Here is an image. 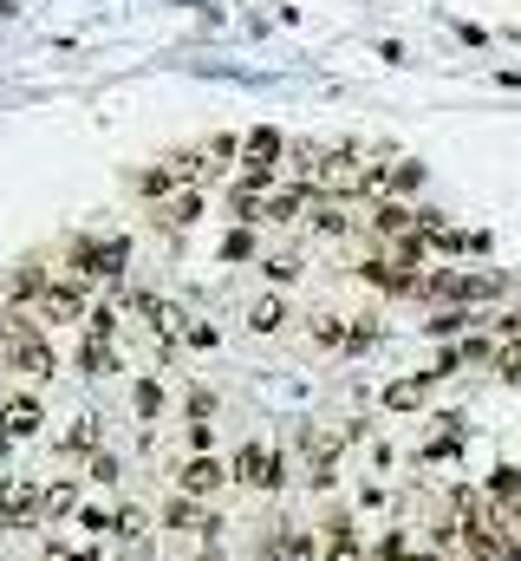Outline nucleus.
Instances as JSON below:
<instances>
[{
	"label": "nucleus",
	"mask_w": 521,
	"mask_h": 561,
	"mask_svg": "<svg viewBox=\"0 0 521 561\" xmlns=\"http://www.w3.org/2000/svg\"><path fill=\"white\" fill-rule=\"evenodd\" d=\"M287 320H293V313H287V300H280V294H260V300H248V327H255V333H280Z\"/></svg>",
	"instance_id": "22"
},
{
	"label": "nucleus",
	"mask_w": 521,
	"mask_h": 561,
	"mask_svg": "<svg viewBox=\"0 0 521 561\" xmlns=\"http://www.w3.org/2000/svg\"><path fill=\"white\" fill-rule=\"evenodd\" d=\"M59 450H72V457L105 450V424L92 419V412H85V419H72V424H66V437H59Z\"/></svg>",
	"instance_id": "18"
},
{
	"label": "nucleus",
	"mask_w": 521,
	"mask_h": 561,
	"mask_svg": "<svg viewBox=\"0 0 521 561\" xmlns=\"http://www.w3.org/2000/svg\"><path fill=\"white\" fill-rule=\"evenodd\" d=\"M229 477L242 483V490H255V496H274L280 483H287V457L274 450V444H260V437H248L235 457H229Z\"/></svg>",
	"instance_id": "1"
},
{
	"label": "nucleus",
	"mask_w": 521,
	"mask_h": 561,
	"mask_svg": "<svg viewBox=\"0 0 521 561\" xmlns=\"http://www.w3.org/2000/svg\"><path fill=\"white\" fill-rule=\"evenodd\" d=\"M39 523V483L0 477V529H33Z\"/></svg>",
	"instance_id": "8"
},
{
	"label": "nucleus",
	"mask_w": 521,
	"mask_h": 561,
	"mask_svg": "<svg viewBox=\"0 0 521 561\" xmlns=\"http://www.w3.org/2000/svg\"><path fill=\"white\" fill-rule=\"evenodd\" d=\"M366 556H372V561H410V549H404V529H385Z\"/></svg>",
	"instance_id": "35"
},
{
	"label": "nucleus",
	"mask_w": 521,
	"mask_h": 561,
	"mask_svg": "<svg viewBox=\"0 0 521 561\" xmlns=\"http://www.w3.org/2000/svg\"><path fill=\"white\" fill-rule=\"evenodd\" d=\"M46 561H105L99 542H66V536H46Z\"/></svg>",
	"instance_id": "26"
},
{
	"label": "nucleus",
	"mask_w": 521,
	"mask_h": 561,
	"mask_svg": "<svg viewBox=\"0 0 521 561\" xmlns=\"http://www.w3.org/2000/svg\"><path fill=\"white\" fill-rule=\"evenodd\" d=\"M46 431V405L33 399V392H13L7 405H0V463L20 450V444H33Z\"/></svg>",
	"instance_id": "4"
},
{
	"label": "nucleus",
	"mask_w": 521,
	"mask_h": 561,
	"mask_svg": "<svg viewBox=\"0 0 521 561\" xmlns=\"http://www.w3.org/2000/svg\"><path fill=\"white\" fill-rule=\"evenodd\" d=\"M306 203H313L306 190H280V196H267V222H300Z\"/></svg>",
	"instance_id": "27"
},
{
	"label": "nucleus",
	"mask_w": 521,
	"mask_h": 561,
	"mask_svg": "<svg viewBox=\"0 0 521 561\" xmlns=\"http://www.w3.org/2000/svg\"><path fill=\"white\" fill-rule=\"evenodd\" d=\"M346 333H352L346 313H320L313 320V346H326V353H346Z\"/></svg>",
	"instance_id": "23"
},
{
	"label": "nucleus",
	"mask_w": 521,
	"mask_h": 561,
	"mask_svg": "<svg viewBox=\"0 0 521 561\" xmlns=\"http://www.w3.org/2000/svg\"><path fill=\"white\" fill-rule=\"evenodd\" d=\"M267 556H274V561H320L326 549H320V536H313V529H280V536L267 542Z\"/></svg>",
	"instance_id": "15"
},
{
	"label": "nucleus",
	"mask_w": 521,
	"mask_h": 561,
	"mask_svg": "<svg viewBox=\"0 0 521 561\" xmlns=\"http://www.w3.org/2000/svg\"><path fill=\"white\" fill-rule=\"evenodd\" d=\"M306 222H313V236H346V229H352L339 203H313V216H306Z\"/></svg>",
	"instance_id": "30"
},
{
	"label": "nucleus",
	"mask_w": 521,
	"mask_h": 561,
	"mask_svg": "<svg viewBox=\"0 0 521 561\" xmlns=\"http://www.w3.org/2000/svg\"><path fill=\"white\" fill-rule=\"evenodd\" d=\"M196 157H202V176H216V170H229V163L242 157V138H235V131H216V138L202 144Z\"/></svg>",
	"instance_id": "21"
},
{
	"label": "nucleus",
	"mask_w": 521,
	"mask_h": 561,
	"mask_svg": "<svg viewBox=\"0 0 521 561\" xmlns=\"http://www.w3.org/2000/svg\"><path fill=\"white\" fill-rule=\"evenodd\" d=\"M33 313L46 320V333H53V327H72V320L85 327V313H92V294H85V280H79V275H66V280H53V287L39 294V307H33Z\"/></svg>",
	"instance_id": "5"
},
{
	"label": "nucleus",
	"mask_w": 521,
	"mask_h": 561,
	"mask_svg": "<svg viewBox=\"0 0 521 561\" xmlns=\"http://www.w3.org/2000/svg\"><path fill=\"white\" fill-rule=\"evenodd\" d=\"M79 373L85 379H118V346L112 340H85L79 346Z\"/></svg>",
	"instance_id": "19"
},
{
	"label": "nucleus",
	"mask_w": 521,
	"mask_h": 561,
	"mask_svg": "<svg viewBox=\"0 0 521 561\" xmlns=\"http://www.w3.org/2000/svg\"><path fill=\"white\" fill-rule=\"evenodd\" d=\"M150 536V516L143 510H118V529H112V542H125V549H137Z\"/></svg>",
	"instance_id": "31"
},
{
	"label": "nucleus",
	"mask_w": 521,
	"mask_h": 561,
	"mask_svg": "<svg viewBox=\"0 0 521 561\" xmlns=\"http://www.w3.org/2000/svg\"><path fill=\"white\" fill-rule=\"evenodd\" d=\"M46 287H53V275H46V268H33V262H26V268H13V280H7V307H26V313H33Z\"/></svg>",
	"instance_id": "14"
},
{
	"label": "nucleus",
	"mask_w": 521,
	"mask_h": 561,
	"mask_svg": "<svg viewBox=\"0 0 521 561\" xmlns=\"http://www.w3.org/2000/svg\"><path fill=\"white\" fill-rule=\"evenodd\" d=\"M222 262H255V229H229L222 236Z\"/></svg>",
	"instance_id": "33"
},
{
	"label": "nucleus",
	"mask_w": 521,
	"mask_h": 561,
	"mask_svg": "<svg viewBox=\"0 0 521 561\" xmlns=\"http://www.w3.org/2000/svg\"><path fill=\"white\" fill-rule=\"evenodd\" d=\"M489 366H496V373H502V379H521V346H502V353H496V359H489Z\"/></svg>",
	"instance_id": "40"
},
{
	"label": "nucleus",
	"mask_w": 521,
	"mask_h": 561,
	"mask_svg": "<svg viewBox=\"0 0 521 561\" xmlns=\"http://www.w3.org/2000/svg\"><path fill=\"white\" fill-rule=\"evenodd\" d=\"M183 346H196V353H216V346H222V333H216L209 320H189V327H183Z\"/></svg>",
	"instance_id": "36"
},
{
	"label": "nucleus",
	"mask_w": 521,
	"mask_h": 561,
	"mask_svg": "<svg viewBox=\"0 0 521 561\" xmlns=\"http://www.w3.org/2000/svg\"><path fill=\"white\" fill-rule=\"evenodd\" d=\"M163 405H170L163 379H157V373H143V379L130 386V412H137V424H157V419H163Z\"/></svg>",
	"instance_id": "16"
},
{
	"label": "nucleus",
	"mask_w": 521,
	"mask_h": 561,
	"mask_svg": "<svg viewBox=\"0 0 521 561\" xmlns=\"http://www.w3.org/2000/svg\"><path fill=\"white\" fill-rule=\"evenodd\" d=\"M274 287H287V280H300V255H274V262H260Z\"/></svg>",
	"instance_id": "38"
},
{
	"label": "nucleus",
	"mask_w": 521,
	"mask_h": 561,
	"mask_svg": "<svg viewBox=\"0 0 521 561\" xmlns=\"http://www.w3.org/2000/svg\"><path fill=\"white\" fill-rule=\"evenodd\" d=\"M372 340H379V327H372V320H352V333H346V353H366Z\"/></svg>",
	"instance_id": "39"
},
{
	"label": "nucleus",
	"mask_w": 521,
	"mask_h": 561,
	"mask_svg": "<svg viewBox=\"0 0 521 561\" xmlns=\"http://www.w3.org/2000/svg\"><path fill=\"white\" fill-rule=\"evenodd\" d=\"M118 470H125L118 450H92V457H85V483H118Z\"/></svg>",
	"instance_id": "32"
},
{
	"label": "nucleus",
	"mask_w": 521,
	"mask_h": 561,
	"mask_svg": "<svg viewBox=\"0 0 521 561\" xmlns=\"http://www.w3.org/2000/svg\"><path fill=\"white\" fill-rule=\"evenodd\" d=\"M424 229V209L417 203H397V196H379L372 203V236L379 242H404V236H417Z\"/></svg>",
	"instance_id": "10"
},
{
	"label": "nucleus",
	"mask_w": 521,
	"mask_h": 561,
	"mask_svg": "<svg viewBox=\"0 0 521 561\" xmlns=\"http://www.w3.org/2000/svg\"><path fill=\"white\" fill-rule=\"evenodd\" d=\"M489 496L509 503V523H521V470H496L489 477Z\"/></svg>",
	"instance_id": "25"
},
{
	"label": "nucleus",
	"mask_w": 521,
	"mask_h": 561,
	"mask_svg": "<svg viewBox=\"0 0 521 561\" xmlns=\"http://www.w3.org/2000/svg\"><path fill=\"white\" fill-rule=\"evenodd\" d=\"M430 386H437L430 373H417V379H391L385 392H379V405H385V412H417V405L430 399Z\"/></svg>",
	"instance_id": "12"
},
{
	"label": "nucleus",
	"mask_w": 521,
	"mask_h": 561,
	"mask_svg": "<svg viewBox=\"0 0 521 561\" xmlns=\"http://www.w3.org/2000/svg\"><path fill=\"white\" fill-rule=\"evenodd\" d=\"M280 157H287V138H280L274 125H255V131L242 138V183H248V190H267Z\"/></svg>",
	"instance_id": "6"
},
{
	"label": "nucleus",
	"mask_w": 521,
	"mask_h": 561,
	"mask_svg": "<svg viewBox=\"0 0 521 561\" xmlns=\"http://www.w3.org/2000/svg\"><path fill=\"white\" fill-rule=\"evenodd\" d=\"M410 561H437V556H410Z\"/></svg>",
	"instance_id": "41"
},
{
	"label": "nucleus",
	"mask_w": 521,
	"mask_h": 561,
	"mask_svg": "<svg viewBox=\"0 0 521 561\" xmlns=\"http://www.w3.org/2000/svg\"><path fill=\"white\" fill-rule=\"evenodd\" d=\"M476 320H483L476 307H443V313H430V320H424V333H430V340H456V333H470Z\"/></svg>",
	"instance_id": "20"
},
{
	"label": "nucleus",
	"mask_w": 521,
	"mask_h": 561,
	"mask_svg": "<svg viewBox=\"0 0 521 561\" xmlns=\"http://www.w3.org/2000/svg\"><path fill=\"white\" fill-rule=\"evenodd\" d=\"M72 268H79V280H85V287H92V280H99V287H118V280H125V268H130V242H125V236L79 242V249H72Z\"/></svg>",
	"instance_id": "2"
},
{
	"label": "nucleus",
	"mask_w": 521,
	"mask_h": 561,
	"mask_svg": "<svg viewBox=\"0 0 521 561\" xmlns=\"http://www.w3.org/2000/svg\"><path fill=\"white\" fill-rule=\"evenodd\" d=\"M163 529H170V536H202L209 549L222 542V516H216L209 503H196V496H170V503H163Z\"/></svg>",
	"instance_id": "7"
},
{
	"label": "nucleus",
	"mask_w": 521,
	"mask_h": 561,
	"mask_svg": "<svg viewBox=\"0 0 521 561\" xmlns=\"http://www.w3.org/2000/svg\"><path fill=\"white\" fill-rule=\"evenodd\" d=\"M183 412H189V424H216V392H202V386H196Z\"/></svg>",
	"instance_id": "37"
},
{
	"label": "nucleus",
	"mask_w": 521,
	"mask_h": 561,
	"mask_svg": "<svg viewBox=\"0 0 521 561\" xmlns=\"http://www.w3.org/2000/svg\"><path fill=\"white\" fill-rule=\"evenodd\" d=\"M79 529H85V542H105L112 529H118V516L112 510H99V503H79V516H72Z\"/></svg>",
	"instance_id": "24"
},
{
	"label": "nucleus",
	"mask_w": 521,
	"mask_h": 561,
	"mask_svg": "<svg viewBox=\"0 0 521 561\" xmlns=\"http://www.w3.org/2000/svg\"><path fill=\"white\" fill-rule=\"evenodd\" d=\"M470 561H483V556H470Z\"/></svg>",
	"instance_id": "42"
},
{
	"label": "nucleus",
	"mask_w": 521,
	"mask_h": 561,
	"mask_svg": "<svg viewBox=\"0 0 521 561\" xmlns=\"http://www.w3.org/2000/svg\"><path fill=\"white\" fill-rule=\"evenodd\" d=\"M235 477H229V463L216 457V450H189L183 463H176V496H196V503H209V496H222Z\"/></svg>",
	"instance_id": "3"
},
{
	"label": "nucleus",
	"mask_w": 521,
	"mask_h": 561,
	"mask_svg": "<svg viewBox=\"0 0 521 561\" xmlns=\"http://www.w3.org/2000/svg\"><path fill=\"white\" fill-rule=\"evenodd\" d=\"M320 561H372V556L359 549V529H352V536H326V556Z\"/></svg>",
	"instance_id": "34"
},
{
	"label": "nucleus",
	"mask_w": 521,
	"mask_h": 561,
	"mask_svg": "<svg viewBox=\"0 0 521 561\" xmlns=\"http://www.w3.org/2000/svg\"><path fill=\"white\" fill-rule=\"evenodd\" d=\"M118 327H125V320H118L112 300H99V307L85 313V340H118Z\"/></svg>",
	"instance_id": "28"
},
{
	"label": "nucleus",
	"mask_w": 521,
	"mask_h": 561,
	"mask_svg": "<svg viewBox=\"0 0 521 561\" xmlns=\"http://www.w3.org/2000/svg\"><path fill=\"white\" fill-rule=\"evenodd\" d=\"M157 222H163V229H196V222H202V190H183V196L157 203Z\"/></svg>",
	"instance_id": "17"
},
{
	"label": "nucleus",
	"mask_w": 521,
	"mask_h": 561,
	"mask_svg": "<svg viewBox=\"0 0 521 561\" xmlns=\"http://www.w3.org/2000/svg\"><path fill=\"white\" fill-rule=\"evenodd\" d=\"M359 280L379 287V294H417L424 287V268H410L397 255H372V262H359Z\"/></svg>",
	"instance_id": "9"
},
{
	"label": "nucleus",
	"mask_w": 521,
	"mask_h": 561,
	"mask_svg": "<svg viewBox=\"0 0 521 561\" xmlns=\"http://www.w3.org/2000/svg\"><path fill=\"white\" fill-rule=\"evenodd\" d=\"M7 366H13V373H26V379H53V373H59V353H53V333H39V340H26V346H13V353H7Z\"/></svg>",
	"instance_id": "11"
},
{
	"label": "nucleus",
	"mask_w": 521,
	"mask_h": 561,
	"mask_svg": "<svg viewBox=\"0 0 521 561\" xmlns=\"http://www.w3.org/2000/svg\"><path fill=\"white\" fill-rule=\"evenodd\" d=\"M39 516H46V523H66V516H79V483H72V477H59V483H39Z\"/></svg>",
	"instance_id": "13"
},
{
	"label": "nucleus",
	"mask_w": 521,
	"mask_h": 561,
	"mask_svg": "<svg viewBox=\"0 0 521 561\" xmlns=\"http://www.w3.org/2000/svg\"><path fill=\"white\" fill-rule=\"evenodd\" d=\"M410 190H424V163H391V176H385V196H410Z\"/></svg>",
	"instance_id": "29"
}]
</instances>
